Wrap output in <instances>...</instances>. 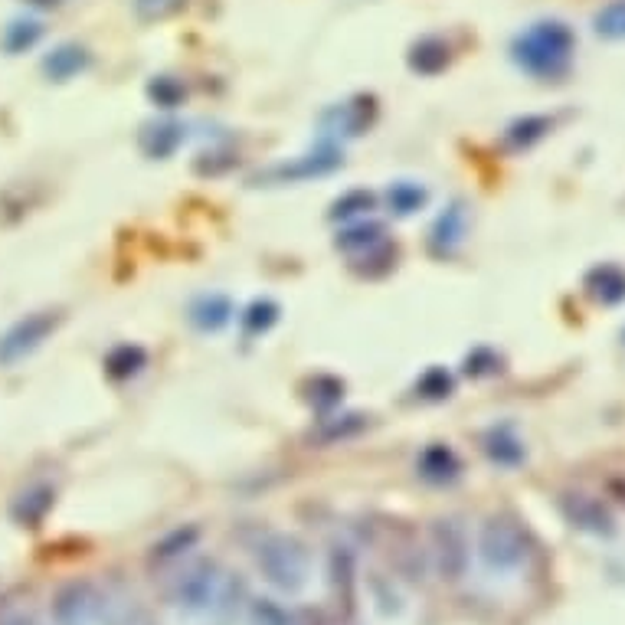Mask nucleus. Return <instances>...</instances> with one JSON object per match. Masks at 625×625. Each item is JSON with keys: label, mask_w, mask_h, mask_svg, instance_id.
<instances>
[{"label": "nucleus", "mask_w": 625, "mask_h": 625, "mask_svg": "<svg viewBox=\"0 0 625 625\" xmlns=\"http://www.w3.org/2000/svg\"><path fill=\"white\" fill-rule=\"evenodd\" d=\"M56 324H59L56 311H33V315L20 318L14 328L0 334V364H17V360L33 354L56 331Z\"/></svg>", "instance_id": "nucleus-2"}, {"label": "nucleus", "mask_w": 625, "mask_h": 625, "mask_svg": "<svg viewBox=\"0 0 625 625\" xmlns=\"http://www.w3.org/2000/svg\"><path fill=\"white\" fill-rule=\"evenodd\" d=\"M423 203H426V190L419 184H393L390 187V207L400 216L419 210Z\"/></svg>", "instance_id": "nucleus-17"}, {"label": "nucleus", "mask_w": 625, "mask_h": 625, "mask_svg": "<svg viewBox=\"0 0 625 625\" xmlns=\"http://www.w3.org/2000/svg\"><path fill=\"white\" fill-rule=\"evenodd\" d=\"M89 66V56L82 46H59V50H53L50 56L43 59V69H46V76L50 79H72L79 69H86Z\"/></svg>", "instance_id": "nucleus-6"}, {"label": "nucleus", "mask_w": 625, "mask_h": 625, "mask_svg": "<svg viewBox=\"0 0 625 625\" xmlns=\"http://www.w3.org/2000/svg\"><path fill=\"white\" fill-rule=\"evenodd\" d=\"M180 138H184V131H180V125H151L148 131L141 135V148L151 154V158H167Z\"/></svg>", "instance_id": "nucleus-9"}, {"label": "nucleus", "mask_w": 625, "mask_h": 625, "mask_svg": "<svg viewBox=\"0 0 625 625\" xmlns=\"http://www.w3.org/2000/svg\"><path fill=\"white\" fill-rule=\"evenodd\" d=\"M151 95L154 99H158V105H177L180 99H184V89H180V82H174V79H158V82H151Z\"/></svg>", "instance_id": "nucleus-23"}, {"label": "nucleus", "mask_w": 625, "mask_h": 625, "mask_svg": "<svg viewBox=\"0 0 625 625\" xmlns=\"http://www.w3.org/2000/svg\"><path fill=\"white\" fill-rule=\"evenodd\" d=\"M596 33L606 40H625V0H612L596 14Z\"/></svg>", "instance_id": "nucleus-14"}, {"label": "nucleus", "mask_w": 625, "mask_h": 625, "mask_svg": "<svg viewBox=\"0 0 625 625\" xmlns=\"http://www.w3.org/2000/svg\"><path fill=\"white\" fill-rule=\"evenodd\" d=\"M279 318V308H275L272 302H256L249 311H246V331L249 334H259V331H266L269 324Z\"/></svg>", "instance_id": "nucleus-20"}, {"label": "nucleus", "mask_w": 625, "mask_h": 625, "mask_svg": "<svg viewBox=\"0 0 625 625\" xmlns=\"http://www.w3.org/2000/svg\"><path fill=\"white\" fill-rule=\"evenodd\" d=\"M586 288L599 302H619V298H625V272L619 266H599L590 272Z\"/></svg>", "instance_id": "nucleus-7"}, {"label": "nucleus", "mask_w": 625, "mask_h": 625, "mask_svg": "<svg viewBox=\"0 0 625 625\" xmlns=\"http://www.w3.org/2000/svg\"><path fill=\"white\" fill-rule=\"evenodd\" d=\"M462 236H465V210L449 207L436 220V226H432V246H436L439 252H449L459 246Z\"/></svg>", "instance_id": "nucleus-8"}, {"label": "nucleus", "mask_w": 625, "mask_h": 625, "mask_svg": "<svg viewBox=\"0 0 625 625\" xmlns=\"http://www.w3.org/2000/svg\"><path fill=\"white\" fill-rule=\"evenodd\" d=\"M315 390L321 396H315V403L318 406H331V403H338L341 400V383L338 380H331V377H318L315 380Z\"/></svg>", "instance_id": "nucleus-24"}, {"label": "nucleus", "mask_w": 625, "mask_h": 625, "mask_svg": "<svg viewBox=\"0 0 625 625\" xmlns=\"http://www.w3.org/2000/svg\"><path fill=\"white\" fill-rule=\"evenodd\" d=\"M573 56V33L567 23L544 20L514 40V63L527 69L531 76L557 79L567 72Z\"/></svg>", "instance_id": "nucleus-1"}, {"label": "nucleus", "mask_w": 625, "mask_h": 625, "mask_svg": "<svg viewBox=\"0 0 625 625\" xmlns=\"http://www.w3.org/2000/svg\"><path fill=\"white\" fill-rule=\"evenodd\" d=\"M449 63V46L436 40V36H426V40H419L410 53V66L416 72H423V76H436Z\"/></svg>", "instance_id": "nucleus-5"}, {"label": "nucleus", "mask_w": 625, "mask_h": 625, "mask_svg": "<svg viewBox=\"0 0 625 625\" xmlns=\"http://www.w3.org/2000/svg\"><path fill=\"white\" fill-rule=\"evenodd\" d=\"M40 40V23H33V20H14L10 27L4 30V50L7 53H23V50H30V46Z\"/></svg>", "instance_id": "nucleus-15"}, {"label": "nucleus", "mask_w": 625, "mask_h": 625, "mask_svg": "<svg viewBox=\"0 0 625 625\" xmlns=\"http://www.w3.org/2000/svg\"><path fill=\"white\" fill-rule=\"evenodd\" d=\"M449 390H452V380H449V374L446 370H429V374L419 380V393L423 396H429V400H439V396H449Z\"/></svg>", "instance_id": "nucleus-21"}, {"label": "nucleus", "mask_w": 625, "mask_h": 625, "mask_svg": "<svg viewBox=\"0 0 625 625\" xmlns=\"http://www.w3.org/2000/svg\"><path fill=\"white\" fill-rule=\"evenodd\" d=\"M383 243V226L380 223H360V226H351L347 233H341L338 239V246L341 249H360V252H367V249H374Z\"/></svg>", "instance_id": "nucleus-13"}, {"label": "nucleus", "mask_w": 625, "mask_h": 625, "mask_svg": "<svg viewBox=\"0 0 625 625\" xmlns=\"http://www.w3.org/2000/svg\"><path fill=\"white\" fill-rule=\"evenodd\" d=\"M144 360H148V357H144L141 347H135V344H122V347H115V351L105 357V370H108V374H112V377L122 380V377L138 374V370L144 367Z\"/></svg>", "instance_id": "nucleus-11"}, {"label": "nucleus", "mask_w": 625, "mask_h": 625, "mask_svg": "<svg viewBox=\"0 0 625 625\" xmlns=\"http://www.w3.org/2000/svg\"><path fill=\"white\" fill-rule=\"evenodd\" d=\"M230 315H233L230 302H226L223 295H207L194 305V321L200 324L203 331H216L220 324L230 321Z\"/></svg>", "instance_id": "nucleus-12"}, {"label": "nucleus", "mask_w": 625, "mask_h": 625, "mask_svg": "<svg viewBox=\"0 0 625 625\" xmlns=\"http://www.w3.org/2000/svg\"><path fill=\"white\" fill-rule=\"evenodd\" d=\"M547 128H550L547 118H524V122L511 125V131H508V144H514V148H524V144H531L534 138L544 135Z\"/></svg>", "instance_id": "nucleus-19"}, {"label": "nucleus", "mask_w": 625, "mask_h": 625, "mask_svg": "<svg viewBox=\"0 0 625 625\" xmlns=\"http://www.w3.org/2000/svg\"><path fill=\"white\" fill-rule=\"evenodd\" d=\"M485 449H488V455L495 462H504V465H511V462H518L521 455H524V449H521V442L514 439V432L508 429V426H495L485 436Z\"/></svg>", "instance_id": "nucleus-10"}, {"label": "nucleus", "mask_w": 625, "mask_h": 625, "mask_svg": "<svg viewBox=\"0 0 625 625\" xmlns=\"http://www.w3.org/2000/svg\"><path fill=\"white\" fill-rule=\"evenodd\" d=\"M374 112H377L374 99H364V95H360V99H351V102H341V105L328 108L324 118H321V128L331 131V135L354 138L370 122H374Z\"/></svg>", "instance_id": "nucleus-3"}, {"label": "nucleus", "mask_w": 625, "mask_h": 625, "mask_svg": "<svg viewBox=\"0 0 625 625\" xmlns=\"http://www.w3.org/2000/svg\"><path fill=\"white\" fill-rule=\"evenodd\" d=\"M455 468H459V459H455L452 449H446V446L426 449V455H423V472L429 478H452Z\"/></svg>", "instance_id": "nucleus-16"}, {"label": "nucleus", "mask_w": 625, "mask_h": 625, "mask_svg": "<svg viewBox=\"0 0 625 625\" xmlns=\"http://www.w3.org/2000/svg\"><path fill=\"white\" fill-rule=\"evenodd\" d=\"M180 7H184V0H135V14L144 23H158V20L174 17Z\"/></svg>", "instance_id": "nucleus-18"}, {"label": "nucleus", "mask_w": 625, "mask_h": 625, "mask_svg": "<svg viewBox=\"0 0 625 625\" xmlns=\"http://www.w3.org/2000/svg\"><path fill=\"white\" fill-rule=\"evenodd\" d=\"M374 207V194H367V190H354V194L341 197L334 203V216H354V213H364Z\"/></svg>", "instance_id": "nucleus-22"}, {"label": "nucleus", "mask_w": 625, "mask_h": 625, "mask_svg": "<svg viewBox=\"0 0 625 625\" xmlns=\"http://www.w3.org/2000/svg\"><path fill=\"white\" fill-rule=\"evenodd\" d=\"M30 4H36V7H50V4H59V0H30Z\"/></svg>", "instance_id": "nucleus-25"}, {"label": "nucleus", "mask_w": 625, "mask_h": 625, "mask_svg": "<svg viewBox=\"0 0 625 625\" xmlns=\"http://www.w3.org/2000/svg\"><path fill=\"white\" fill-rule=\"evenodd\" d=\"M338 164H341L338 151L324 144V148H318L315 154H305V158H298V161H292V164L272 167V171H269L266 177H272V180H305V177L328 174V171H334V167H338Z\"/></svg>", "instance_id": "nucleus-4"}]
</instances>
